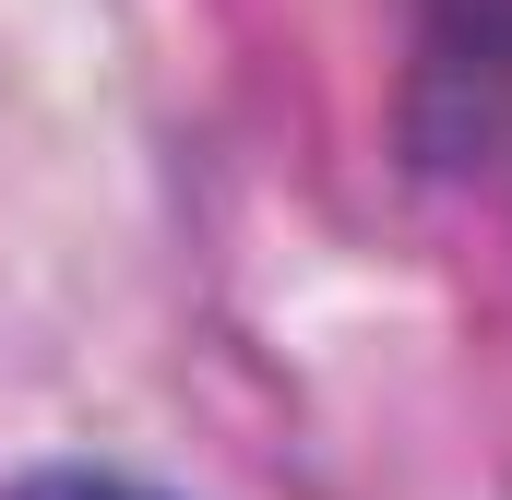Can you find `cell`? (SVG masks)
<instances>
[{
    "mask_svg": "<svg viewBox=\"0 0 512 500\" xmlns=\"http://www.w3.org/2000/svg\"><path fill=\"white\" fill-rule=\"evenodd\" d=\"M417 60H429V96L489 120L512 96V0H417Z\"/></svg>",
    "mask_w": 512,
    "mask_h": 500,
    "instance_id": "obj_1",
    "label": "cell"
}]
</instances>
